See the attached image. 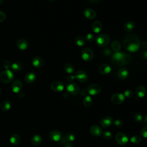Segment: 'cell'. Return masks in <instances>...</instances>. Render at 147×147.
Segmentation results:
<instances>
[{"mask_svg": "<svg viewBox=\"0 0 147 147\" xmlns=\"http://www.w3.org/2000/svg\"><path fill=\"white\" fill-rule=\"evenodd\" d=\"M124 46L129 52L137 51L140 47V40L138 37L134 34H128L124 39Z\"/></svg>", "mask_w": 147, "mask_h": 147, "instance_id": "6da1fadb", "label": "cell"}, {"mask_svg": "<svg viewBox=\"0 0 147 147\" xmlns=\"http://www.w3.org/2000/svg\"><path fill=\"white\" fill-rule=\"evenodd\" d=\"M13 72L9 70L3 71L0 73V81L4 83H10L13 79Z\"/></svg>", "mask_w": 147, "mask_h": 147, "instance_id": "7a4b0ae2", "label": "cell"}, {"mask_svg": "<svg viewBox=\"0 0 147 147\" xmlns=\"http://www.w3.org/2000/svg\"><path fill=\"white\" fill-rule=\"evenodd\" d=\"M110 42V38L106 34H101L97 36L96 38V43L99 47H105Z\"/></svg>", "mask_w": 147, "mask_h": 147, "instance_id": "3957f363", "label": "cell"}, {"mask_svg": "<svg viewBox=\"0 0 147 147\" xmlns=\"http://www.w3.org/2000/svg\"><path fill=\"white\" fill-rule=\"evenodd\" d=\"M94 52L90 48H85L82 50L81 56L86 62H90L94 58Z\"/></svg>", "mask_w": 147, "mask_h": 147, "instance_id": "277c9868", "label": "cell"}, {"mask_svg": "<svg viewBox=\"0 0 147 147\" xmlns=\"http://www.w3.org/2000/svg\"><path fill=\"white\" fill-rule=\"evenodd\" d=\"M66 90L70 94L76 95L79 92V87L77 83L71 82L67 85Z\"/></svg>", "mask_w": 147, "mask_h": 147, "instance_id": "5b68a950", "label": "cell"}, {"mask_svg": "<svg viewBox=\"0 0 147 147\" xmlns=\"http://www.w3.org/2000/svg\"><path fill=\"white\" fill-rule=\"evenodd\" d=\"M124 52H116L112 55L111 60L112 63L116 65L122 66V60L124 56Z\"/></svg>", "mask_w": 147, "mask_h": 147, "instance_id": "8992f818", "label": "cell"}, {"mask_svg": "<svg viewBox=\"0 0 147 147\" xmlns=\"http://www.w3.org/2000/svg\"><path fill=\"white\" fill-rule=\"evenodd\" d=\"M87 92L91 95H96L101 91V87L99 85L91 84L87 87Z\"/></svg>", "mask_w": 147, "mask_h": 147, "instance_id": "52a82bcc", "label": "cell"}, {"mask_svg": "<svg viewBox=\"0 0 147 147\" xmlns=\"http://www.w3.org/2000/svg\"><path fill=\"white\" fill-rule=\"evenodd\" d=\"M116 142L120 145H124L128 142V137L123 133H118L115 137Z\"/></svg>", "mask_w": 147, "mask_h": 147, "instance_id": "ba28073f", "label": "cell"}, {"mask_svg": "<svg viewBox=\"0 0 147 147\" xmlns=\"http://www.w3.org/2000/svg\"><path fill=\"white\" fill-rule=\"evenodd\" d=\"M49 138L53 141L60 142L63 138V135L62 132L59 130H53L49 133Z\"/></svg>", "mask_w": 147, "mask_h": 147, "instance_id": "9c48e42d", "label": "cell"}, {"mask_svg": "<svg viewBox=\"0 0 147 147\" xmlns=\"http://www.w3.org/2000/svg\"><path fill=\"white\" fill-rule=\"evenodd\" d=\"M75 78L81 83H85L88 79L87 74L82 70L78 71L75 74Z\"/></svg>", "mask_w": 147, "mask_h": 147, "instance_id": "30bf717a", "label": "cell"}, {"mask_svg": "<svg viewBox=\"0 0 147 147\" xmlns=\"http://www.w3.org/2000/svg\"><path fill=\"white\" fill-rule=\"evenodd\" d=\"M111 101L116 105H120L122 103L125 101V97L122 94L116 93L112 96Z\"/></svg>", "mask_w": 147, "mask_h": 147, "instance_id": "8fae6325", "label": "cell"}, {"mask_svg": "<svg viewBox=\"0 0 147 147\" xmlns=\"http://www.w3.org/2000/svg\"><path fill=\"white\" fill-rule=\"evenodd\" d=\"M113 122H114V120L112 117L106 116L101 120L100 122V124L103 128H108V127H110V126H112Z\"/></svg>", "mask_w": 147, "mask_h": 147, "instance_id": "7c38bea8", "label": "cell"}, {"mask_svg": "<svg viewBox=\"0 0 147 147\" xmlns=\"http://www.w3.org/2000/svg\"><path fill=\"white\" fill-rule=\"evenodd\" d=\"M90 132L93 136L98 137L102 135L103 130L99 125H94L90 128Z\"/></svg>", "mask_w": 147, "mask_h": 147, "instance_id": "4fadbf2b", "label": "cell"}, {"mask_svg": "<svg viewBox=\"0 0 147 147\" xmlns=\"http://www.w3.org/2000/svg\"><path fill=\"white\" fill-rule=\"evenodd\" d=\"M64 84L59 81H56L53 82L51 85V89L55 92H60L64 90Z\"/></svg>", "mask_w": 147, "mask_h": 147, "instance_id": "5bb4252c", "label": "cell"}, {"mask_svg": "<svg viewBox=\"0 0 147 147\" xmlns=\"http://www.w3.org/2000/svg\"><path fill=\"white\" fill-rule=\"evenodd\" d=\"M112 68L110 66L107 64H102L99 66L98 68V71L102 75H107L111 72Z\"/></svg>", "mask_w": 147, "mask_h": 147, "instance_id": "9a60e30c", "label": "cell"}, {"mask_svg": "<svg viewBox=\"0 0 147 147\" xmlns=\"http://www.w3.org/2000/svg\"><path fill=\"white\" fill-rule=\"evenodd\" d=\"M12 89L14 93H20L23 89V84L20 80L15 81L12 85Z\"/></svg>", "mask_w": 147, "mask_h": 147, "instance_id": "2e32d148", "label": "cell"}, {"mask_svg": "<svg viewBox=\"0 0 147 147\" xmlns=\"http://www.w3.org/2000/svg\"><path fill=\"white\" fill-rule=\"evenodd\" d=\"M83 15L86 18L89 20H93L96 17V13L95 11L90 8L86 9L83 12Z\"/></svg>", "mask_w": 147, "mask_h": 147, "instance_id": "e0dca14e", "label": "cell"}, {"mask_svg": "<svg viewBox=\"0 0 147 147\" xmlns=\"http://www.w3.org/2000/svg\"><path fill=\"white\" fill-rule=\"evenodd\" d=\"M24 79H25V81L26 82V83H27L28 84H32L35 81V80L36 79V77L33 72H28L26 74L25 76Z\"/></svg>", "mask_w": 147, "mask_h": 147, "instance_id": "ac0fdd59", "label": "cell"}, {"mask_svg": "<svg viewBox=\"0 0 147 147\" xmlns=\"http://www.w3.org/2000/svg\"><path fill=\"white\" fill-rule=\"evenodd\" d=\"M117 75L120 79L125 80L129 77V72L126 68H121L118 71Z\"/></svg>", "mask_w": 147, "mask_h": 147, "instance_id": "d6986e66", "label": "cell"}, {"mask_svg": "<svg viewBox=\"0 0 147 147\" xmlns=\"http://www.w3.org/2000/svg\"><path fill=\"white\" fill-rule=\"evenodd\" d=\"M43 60L39 56H36L32 60L33 65L36 68H40L43 65Z\"/></svg>", "mask_w": 147, "mask_h": 147, "instance_id": "ffe728a7", "label": "cell"}, {"mask_svg": "<svg viewBox=\"0 0 147 147\" xmlns=\"http://www.w3.org/2000/svg\"><path fill=\"white\" fill-rule=\"evenodd\" d=\"M136 93L138 98H143L146 94V89L144 86L140 85L136 88Z\"/></svg>", "mask_w": 147, "mask_h": 147, "instance_id": "44dd1931", "label": "cell"}, {"mask_svg": "<svg viewBox=\"0 0 147 147\" xmlns=\"http://www.w3.org/2000/svg\"><path fill=\"white\" fill-rule=\"evenodd\" d=\"M43 141L42 137L38 134H36L31 138V143L35 146L39 145Z\"/></svg>", "mask_w": 147, "mask_h": 147, "instance_id": "7402d4cb", "label": "cell"}, {"mask_svg": "<svg viewBox=\"0 0 147 147\" xmlns=\"http://www.w3.org/2000/svg\"><path fill=\"white\" fill-rule=\"evenodd\" d=\"M17 46L21 50H25L28 47L27 41L23 39H20L17 42Z\"/></svg>", "mask_w": 147, "mask_h": 147, "instance_id": "603a6c76", "label": "cell"}, {"mask_svg": "<svg viewBox=\"0 0 147 147\" xmlns=\"http://www.w3.org/2000/svg\"><path fill=\"white\" fill-rule=\"evenodd\" d=\"M9 141L12 144L14 145H17L18 144H20L21 141V138L19 134L14 133L9 138Z\"/></svg>", "mask_w": 147, "mask_h": 147, "instance_id": "cb8c5ba5", "label": "cell"}, {"mask_svg": "<svg viewBox=\"0 0 147 147\" xmlns=\"http://www.w3.org/2000/svg\"><path fill=\"white\" fill-rule=\"evenodd\" d=\"M92 28L93 31L96 33H99L102 28V25L101 24V23L99 21H95L93 23V25H92Z\"/></svg>", "mask_w": 147, "mask_h": 147, "instance_id": "d4e9b609", "label": "cell"}, {"mask_svg": "<svg viewBox=\"0 0 147 147\" xmlns=\"http://www.w3.org/2000/svg\"><path fill=\"white\" fill-rule=\"evenodd\" d=\"M11 105L9 101H4L1 104V109L3 112H8L11 109Z\"/></svg>", "mask_w": 147, "mask_h": 147, "instance_id": "484cf974", "label": "cell"}, {"mask_svg": "<svg viewBox=\"0 0 147 147\" xmlns=\"http://www.w3.org/2000/svg\"><path fill=\"white\" fill-rule=\"evenodd\" d=\"M135 28V24L133 21H128L124 25V29L128 32H130L133 30Z\"/></svg>", "mask_w": 147, "mask_h": 147, "instance_id": "4316f807", "label": "cell"}, {"mask_svg": "<svg viewBox=\"0 0 147 147\" xmlns=\"http://www.w3.org/2000/svg\"><path fill=\"white\" fill-rule=\"evenodd\" d=\"M12 70L15 72H19L23 68V65L20 62H15L11 66Z\"/></svg>", "mask_w": 147, "mask_h": 147, "instance_id": "83f0119b", "label": "cell"}, {"mask_svg": "<svg viewBox=\"0 0 147 147\" xmlns=\"http://www.w3.org/2000/svg\"><path fill=\"white\" fill-rule=\"evenodd\" d=\"M64 68L66 72L68 74H72L75 71L74 67L70 63H66L64 66Z\"/></svg>", "mask_w": 147, "mask_h": 147, "instance_id": "f1b7e54d", "label": "cell"}, {"mask_svg": "<svg viewBox=\"0 0 147 147\" xmlns=\"http://www.w3.org/2000/svg\"><path fill=\"white\" fill-rule=\"evenodd\" d=\"M93 103V99L90 96L87 95L83 99V105L86 107H89L91 106Z\"/></svg>", "mask_w": 147, "mask_h": 147, "instance_id": "f546056e", "label": "cell"}, {"mask_svg": "<svg viewBox=\"0 0 147 147\" xmlns=\"http://www.w3.org/2000/svg\"><path fill=\"white\" fill-rule=\"evenodd\" d=\"M75 42L78 46H83L85 44V40L82 36H78L75 39Z\"/></svg>", "mask_w": 147, "mask_h": 147, "instance_id": "4dcf8cb0", "label": "cell"}, {"mask_svg": "<svg viewBox=\"0 0 147 147\" xmlns=\"http://www.w3.org/2000/svg\"><path fill=\"white\" fill-rule=\"evenodd\" d=\"M131 60H132L131 56L129 54L124 53L123 58H122V66L126 65V64L129 63Z\"/></svg>", "mask_w": 147, "mask_h": 147, "instance_id": "1f68e13d", "label": "cell"}, {"mask_svg": "<svg viewBox=\"0 0 147 147\" xmlns=\"http://www.w3.org/2000/svg\"><path fill=\"white\" fill-rule=\"evenodd\" d=\"M112 48L115 52H119L121 50V44L117 41H115L112 44Z\"/></svg>", "mask_w": 147, "mask_h": 147, "instance_id": "d6a6232c", "label": "cell"}, {"mask_svg": "<svg viewBox=\"0 0 147 147\" xmlns=\"http://www.w3.org/2000/svg\"><path fill=\"white\" fill-rule=\"evenodd\" d=\"M130 140L133 144H139L141 141V137L138 135H134L130 138Z\"/></svg>", "mask_w": 147, "mask_h": 147, "instance_id": "836d02e7", "label": "cell"}, {"mask_svg": "<svg viewBox=\"0 0 147 147\" xmlns=\"http://www.w3.org/2000/svg\"><path fill=\"white\" fill-rule=\"evenodd\" d=\"M133 119L134 121H136L137 122H142L143 120V116L141 114L139 113H136L133 116Z\"/></svg>", "mask_w": 147, "mask_h": 147, "instance_id": "e575fe53", "label": "cell"}, {"mask_svg": "<svg viewBox=\"0 0 147 147\" xmlns=\"http://www.w3.org/2000/svg\"><path fill=\"white\" fill-rule=\"evenodd\" d=\"M66 139L67 140V142H72L75 141V136L74 134L73 133H68L66 137Z\"/></svg>", "mask_w": 147, "mask_h": 147, "instance_id": "d590c367", "label": "cell"}, {"mask_svg": "<svg viewBox=\"0 0 147 147\" xmlns=\"http://www.w3.org/2000/svg\"><path fill=\"white\" fill-rule=\"evenodd\" d=\"M102 136H103V137L106 140H110V139H112V138L113 137L112 133L109 131H106V132H103L102 133Z\"/></svg>", "mask_w": 147, "mask_h": 147, "instance_id": "8d00e7d4", "label": "cell"}, {"mask_svg": "<svg viewBox=\"0 0 147 147\" xmlns=\"http://www.w3.org/2000/svg\"><path fill=\"white\" fill-rule=\"evenodd\" d=\"M94 39H95V36L92 33H88L85 36L86 40H87L89 42H93L94 40Z\"/></svg>", "mask_w": 147, "mask_h": 147, "instance_id": "74e56055", "label": "cell"}, {"mask_svg": "<svg viewBox=\"0 0 147 147\" xmlns=\"http://www.w3.org/2000/svg\"><path fill=\"white\" fill-rule=\"evenodd\" d=\"M124 95L125 97H126L127 98H131L133 96V93L130 90H127L124 92Z\"/></svg>", "mask_w": 147, "mask_h": 147, "instance_id": "f35d334b", "label": "cell"}, {"mask_svg": "<svg viewBox=\"0 0 147 147\" xmlns=\"http://www.w3.org/2000/svg\"><path fill=\"white\" fill-rule=\"evenodd\" d=\"M114 124L116 126L118 127V128H121L123 125H124V122L122 120H120V119H118V120H116V121H114Z\"/></svg>", "mask_w": 147, "mask_h": 147, "instance_id": "ab89813d", "label": "cell"}, {"mask_svg": "<svg viewBox=\"0 0 147 147\" xmlns=\"http://www.w3.org/2000/svg\"><path fill=\"white\" fill-rule=\"evenodd\" d=\"M140 133L142 137H143L144 138H147V126H145L141 130Z\"/></svg>", "mask_w": 147, "mask_h": 147, "instance_id": "60d3db41", "label": "cell"}, {"mask_svg": "<svg viewBox=\"0 0 147 147\" xmlns=\"http://www.w3.org/2000/svg\"><path fill=\"white\" fill-rule=\"evenodd\" d=\"M140 56L141 59L146 60L147 59V51H143L140 53Z\"/></svg>", "mask_w": 147, "mask_h": 147, "instance_id": "b9f144b4", "label": "cell"}, {"mask_svg": "<svg viewBox=\"0 0 147 147\" xmlns=\"http://www.w3.org/2000/svg\"><path fill=\"white\" fill-rule=\"evenodd\" d=\"M11 66V63L8 60H5L3 62V67L6 68L7 70H8V68L10 67Z\"/></svg>", "mask_w": 147, "mask_h": 147, "instance_id": "7bdbcfd3", "label": "cell"}, {"mask_svg": "<svg viewBox=\"0 0 147 147\" xmlns=\"http://www.w3.org/2000/svg\"><path fill=\"white\" fill-rule=\"evenodd\" d=\"M5 19H6L5 14L3 12L0 11V22H3L5 21Z\"/></svg>", "mask_w": 147, "mask_h": 147, "instance_id": "ee69618b", "label": "cell"}, {"mask_svg": "<svg viewBox=\"0 0 147 147\" xmlns=\"http://www.w3.org/2000/svg\"><path fill=\"white\" fill-rule=\"evenodd\" d=\"M75 79V76H74V75H68V76H67V80L68 81V82H72V81H74V80Z\"/></svg>", "mask_w": 147, "mask_h": 147, "instance_id": "f6af8a7d", "label": "cell"}, {"mask_svg": "<svg viewBox=\"0 0 147 147\" xmlns=\"http://www.w3.org/2000/svg\"><path fill=\"white\" fill-rule=\"evenodd\" d=\"M79 93L82 96H85L87 95V94L88 93L87 92V90L86 89H81V91H79Z\"/></svg>", "mask_w": 147, "mask_h": 147, "instance_id": "bcb514c9", "label": "cell"}, {"mask_svg": "<svg viewBox=\"0 0 147 147\" xmlns=\"http://www.w3.org/2000/svg\"><path fill=\"white\" fill-rule=\"evenodd\" d=\"M103 54L106 56H109L110 54H111V51H110L109 49H106L103 51Z\"/></svg>", "mask_w": 147, "mask_h": 147, "instance_id": "7dc6e473", "label": "cell"}, {"mask_svg": "<svg viewBox=\"0 0 147 147\" xmlns=\"http://www.w3.org/2000/svg\"><path fill=\"white\" fill-rule=\"evenodd\" d=\"M142 124L144 125H145L146 126H147V115L145 116L144 117H143V120H142Z\"/></svg>", "mask_w": 147, "mask_h": 147, "instance_id": "c3c4849f", "label": "cell"}, {"mask_svg": "<svg viewBox=\"0 0 147 147\" xmlns=\"http://www.w3.org/2000/svg\"><path fill=\"white\" fill-rule=\"evenodd\" d=\"M64 147H75L74 145L71 142H67L65 145H64Z\"/></svg>", "mask_w": 147, "mask_h": 147, "instance_id": "681fc988", "label": "cell"}, {"mask_svg": "<svg viewBox=\"0 0 147 147\" xmlns=\"http://www.w3.org/2000/svg\"><path fill=\"white\" fill-rule=\"evenodd\" d=\"M141 46L142 48H147V42H143L141 44Z\"/></svg>", "mask_w": 147, "mask_h": 147, "instance_id": "f907efd6", "label": "cell"}, {"mask_svg": "<svg viewBox=\"0 0 147 147\" xmlns=\"http://www.w3.org/2000/svg\"><path fill=\"white\" fill-rule=\"evenodd\" d=\"M89 1L91 3H97L99 1V0H89Z\"/></svg>", "mask_w": 147, "mask_h": 147, "instance_id": "816d5d0a", "label": "cell"}, {"mask_svg": "<svg viewBox=\"0 0 147 147\" xmlns=\"http://www.w3.org/2000/svg\"><path fill=\"white\" fill-rule=\"evenodd\" d=\"M63 97H64V98H68V93H64V94H63Z\"/></svg>", "mask_w": 147, "mask_h": 147, "instance_id": "f5cc1de1", "label": "cell"}, {"mask_svg": "<svg viewBox=\"0 0 147 147\" xmlns=\"http://www.w3.org/2000/svg\"><path fill=\"white\" fill-rule=\"evenodd\" d=\"M4 2V0H0V5H1Z\"/></svg>", "mask_w": 147, "mask_h": 147, "instance_id": "db71d44e", "label": "cell"}, {"mask_svg": "<svg viewBox=\"0 0 147 147\" xmlns=\"http://www.w3.org/2000/svg\"><path fill=\"white\" fill-rule=\"evenodd\" d=\"M48 1H55V0H48Z\"/></svg>", "mask_w": 147, "mask_h": 147, "instance_id": "11a10c76", "label": "cell"}, {"mask_svg": "<svg viewBox=\"0 0 147 147\" xmlns=\"http://www.w3.org/2000/svg\"><path fill=\"white\" fill-rule=\"evenodd\" d=\"M0 94H1V90H0Z\"/></svg>", "mask_w": 147, "mask_h": 147, "instance_id": "9f6ffc18", "label": "cell"}]
</instances>
